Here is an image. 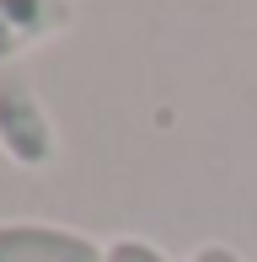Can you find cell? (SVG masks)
<instances>
[{
    "mask_svg": "<svg viewBox=\"0 0 257 262\" xmlns=\"http://www.w3.org/2000/svg\"><path fill=\"white\" fill-rule=\"evenodd\" d=\"M0 156L22 171H43L59 156V128L32 80L16 70H0Z\"/></svg>",
    "mask_w": 257,
    "mask_h": 262,
    "instance_id": "obj_1",
    "label": "cell"
},
{
    "mask_svg": "<svg viewBox=\"0 0 257 262\" xmlns=\"http://www.w3.org/2000/svg\"><path fill=\"white\" fill-rule=\"evenodd\" d=\"M0 262H108V246L49 220H6L0 225Z\"/></svg>",
    "mask_w": 257,
    "mask_h": 262,
    "instance_id": "obj_2",
    "label": "cell"
},
{
    "mask_svg": "<svg viewBox=\"0 0 257 262\" xmlns=\"http://www.w3.org/2000/svg\"><path fill=\"white\" fill-rule=\"evenodd\" d=\"M70 27H75V0H0V70L65 38Z\"/></svg>",
    "mask_w": 257,
    "mask_h": 262,
    "instance_id": "obj_3",
    "label": "cell"
},
{
    "mask_svg": "<svg viewBox=\"0 0 257 262\" xmlns=\"http://www.w3.org/2000/svg\"><path fill=\"white\" fill-rule=\"evenodd\" d=\"M108 262H172L161 246H150V241H139V235H118V241L108 246Z\"/></svg>",
    "mask_w": 257,
    "mask_h": 262,
    "instance_id": "obj_4",
    "label": "cell"
},
{
    "mask_svg": "<svg viewBox=\"0 0 257 262\" xmlns=\"http://www.w3.org/2000/svg\"><path fill=\"white\" fill-rule=\"evenodd\" d=\"M188 262H247V257H241L236 246H220V241H204V246H198V252H193Z\"/></svg>",
    "mask_w": 257,
    "mask_h": 262,
    "instance_id": "obj_5",
    "label": "cell"
}]
</instances>
